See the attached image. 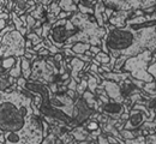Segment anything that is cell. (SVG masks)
<instances>
[{
	"instance_id": "ac0fdd59",
	"label": "cell",
	"mask_w": 156,
	"mask_h": 144,
	"mask_svg": "<svg viewBox=\"0 0 156 144\" xmlns=\"http://www.w3.org/2000/svg\"><path fill=\"white\" fill-rule=\"evenodd\" d=\"M22 59V76L25 78V79H30L31 77V72H33V68H31V61L24 57H20Z\"/></svg>"
},
{
	"instance_id": "7bdbcfd3",
	"label": "cell",
	"mask_w": 156,
	"mask_h": 144,
	"mask_svg": "<svg viewBox=\"0 0 156 144\" xmlns=\"http://www.w3.org/2000/svg\"><path fill=\"white\" fill-rule=\"evenodd\" d=\"M5 9H6V7H4V6H1V5H0V12H1V11H4Z\"/></svg>"
},
{
	"instance_id": "603a6c76",
	"label": "cell",
	"mask_w": 156,
	"mask_h": 144,
	"mask_svg": "<svg viewBox=\"0 0 156 144\" xmlns=\"http://www.w3.org/2000/svg\"><path fill=\"white\" fill-rule=\"evenodd\" d=\"M95 59H96L101 65H107V64L111 62V55L101 51L100 53H98V54L95 55Z\"/></svg>"
},
{
	"instance_id": "4fadbf2b",
	"label": "cell",
	"mask_w": 156,
	"mask_h": 144,
	"mask_svg": "<svg viewBox=\"0 0 156 144\" xmlns=\"http://www.w3.org/2000/svg\"><path fill=\"white\" fill-rule=\"evenodd\" d=\"M70 133L73 136V138L77 141V142H82V141H89L90 142V132L83 126H77V127H73Z\"/></svg>"
},
{
	"instance_id": "ab89813d",
	"label": "cell",
	"mask_w": 156,
	"mask_h": 144,
	"mask_svg": "<svg viewBox=\"0 0 156 144\" xmlns=\"http://www.w3.org/2000/svg\"><path fill=\"white\" fill-rule=\"evenodd\" d=\"M7 22H9V21H5V19H1V18H0V31H1L4 28H6Z\"/></svg>"
},
{
	"instance_id": "5b68a950",
	"label": "cell",
	"mask_w": 156,
	"mask_h": 144,
	"mask_svg": "<svg viewBox=\"0 0 156 144\" xmlns=\"http://www.w3.org/2000/svg\"><path fill=\"white\" fill-rule=\"evenodd\" d=\"M79 31L78 26H76L70 18L67 19H58L53 24L51 33L48 35V39L52 43L58 47L59 49H62V47L70 41L73 36H76Z\"/></svg>"
},
{
	"instance_id": "d4e9b609",
	"label": "cell",
	"mask_w": 156,
	"mask_h": 144,
	"mask_svg": "<svg viewBox=\"0 0 156 144\" xmlns=\"http://www.w3.org/2000/svg\"><path fill=\"white\" fill-rule=\"evenodd\" d=\"M47 11H48V13H52V15L58 17L59 13L61 12V9H60V6H59V4L57 1H53L47 6Z\"/></svg>"
},
{
	"instance_id": "52a82bcc",
	"label": "cell",
	"mask_w": 156,
	"mask_h": 144,
	"mask_svg": "<svg viewBox=\"0 0 156 144\" xmlns=\"http://www.w3.org/2000/svg\"><path fill=\"white\" fill-rule=\"evenodd\" d=\"M149 117H150V112H149L148 107L144 106V104L136 103L131 108L129 119L126 120L122 130L136 131L138 128H142L144 124L147 121H149Z\"/></svg>"
},
{
	"instance_id": "8fae6325",
	"label": "cell",
	"mask_w": 156,
	"mask_h": 144,
	"mask_svg": "<svg viewBox=\"0 0 156 144\" xmlns=\"http://www.w3.org/2000/svg\"><path fill=\"white\" fill-rule=\"evenodd\" d=\"M132 15H133V11H114L108 23L115 28H121L126 24L130 17H132Z\"/></svg>"
},
{
	"instance_id": "74e56055",
	"label": "cell",
	"mask_w": 156,
	"mask_h": 144,
	"mask_svg": "<svg viewBox=\"0 0 156 144\" xmlns=\"http://www.w3.org/2000/svg\"><path fill=\"white\" fill-rule=\"evenodd\" d=\"M89 51H90V52H91V53L94 54V57H95V55H96L98 53H100V52H101L102 49H101V47H100V46H91Z\"/></svg>"
},
{
	"instance_id": "8992f818",
	"label": "cell",
	"mask_w": 156,
	"mask_h": 144,
	"mask_svg": "<svg viewBox=\"0 0 156 144\" xmlns=\"http://www.w3.org/2000/svg\"><path fill=\"white\" fill-rule=\"evenodd\" d=\"M106 9L112 11H136L156 7V0H102Z\"/></svg>"
},
{
	"instance_id": "f6af8a7d",
	"label": "cell",
	"mask_w": 156,
	"mask_h": 144,
	"mask_svg": "<svg viewBox=\"0 0 156 144\" xmlns=\"http://www.w3.org/2000/svg\"><path fill=\"white\" fill-rule=\"evenodd\" d=\"M0 144H5V143H2V142H0Z\"/></svg>"
},
{
	"instance_id": "5bb4252c",
	"label": "cell",
	"mask_w": 156,
	"mask_h": 144,
	"mask_svg": "<svg viewBox=\"0 0 156 144\" xmlns=\"http://www.w3.org/2000/svg\"><path fill=\"white\" fill-rule=\"evenodd\" d=\"M105 11H106V6L103 4L102 0H98L96 1L95 6H94V16L96 18V22L100 26H105V19H103V16H105Z\"/></svg>"
},
{
	"instance_id": "3957f363",
	"label": "cell",
	"mask_w": 156,
	"mask_h": 144,
	"mask_svg": "<svg viewBox=\"0 0 156 144\" xmlns=\"http://www.w3.org/2000/svg\"><path fill=\"white\" fill-rule=\"evenodd\" d=\"M153 59V52L145 51L138 55L130 57L122 66V71L129 72L132 78L138 79L140 82L149 83L154 82V77L148 72V67Z\"/></svg>"
},
{
	"instance_id": "f35d334b",
	"label": "cell",
	"mask_w": 156,
	"mask_h": 144,
	"mask_svg": "<svg viewBox=\"0 0 156 144\" xmlns=\"http://www.w3.org/2000/svg\"><path fill=\"white\" fill-rule=\"evenodd\" d=\"M107 138H108V142L111 144H118L119 142H118V139L119 138H117V137H114V136H112V135H107Z\"/></svg>"
},
{
	"instance_id": "ba28073f",
	"label": "cell",
	"mask_w": 156,
	"mask_h": 144,
	"mask_svg": "<svg viewBox=\"0 0 156 144\" xmlns=\"http://www.w3.org/2000/svg\"><path fill=\"white\" fill-rule=\"evenodd\" d=\"M95 113L93 108L88 106V103L84 101L82 96H78L75 101V107H73V117H72V124L71 127H77L85 123L87 120L90 119V117Z\"/></svg>"
},
{
	"instance_id": "7dc6e473",
	"label": "cell",
	"mask_w": 156,
	"mask_h": 144,
	"mask_svg": "<svg viewBox=\"0 0 156 144\" xmlns=\"http://www.w3.org/2000/svg\"><path fill=\"white\" fill-rule=\"evenodd\" d=\"M109 144H111V143H109Z\"/></svg>"
},
{
	"instance_id": "d590c367",
	"label": "cell",
	"mask_w": 156,
	"mask_h": 144,
	"mask_svg": "<svg viewBox=\"0 0 156 144\" xmlns=\"http://www.w3.org/2000/svg\"><path fill=\"white\" fill-rule=\"evenodd\" d=\"M27 82H28V79H25L23 76H20V78H17V85L18 86H20V88H23L24 89V86H25V84H27Z\"/></svg>"
},
{
	"instance_id": "30bf717a",
	"label": "cell",
	"mask_w": 156,
	"mask_h": 144,
	"mask_svg": "<svg viewBox=\"0 0 156 144\" xmlns=\"http://www.w3.org/2000/svg\"><path fill=\"white\" fill-rule=\"evenodd\" d=\"M103 89L106 90L107 93V96L113 100V101H117V102L124 103L125 100L121 95V88H120V83L113 82V81H108V79H103L102 82L100 83Z\"/></svg>"
},
{
	"instance_id": "7c38bea8",
	"label": "cell",
	"mask_w": 156,
	"mask_h": 144,
	"mask_svg": "<svg viewBox=\"0 0 156 144\" xmlns=\"http://www.w3.org/2000/svg\"><path fill=\"white\" fill-rule=\"evenodd\" d=\"M103 79H108V81H113V82L117 83H122L125 79L130 78L131 75L129 72H125L122 70H113L111 72H105L103 75Z\"/></svg>"
},
{
	"instance_id": "836d02e7",
	"label": "cell",
	"mask_w": 156,
	"mask_h": 144,
	"mask_svg": "<svg viewBox=\"0 0 156 144\" xmlns=\"http://www.w3.org/2000/svg\"><path fill=\"white\" fill-rule=\"evenodd\" d=\"M145 144H156V133L145 137Z\"/></svg>"
},
{
	"instance_id": "9a60e30c",
	"label": "cell",
	"mask_w": 156,
	"mask_h": 144,
	"mask_svg": "<svg viewBox=\"0 0 156 144\" xmlns=\"http://www.w3.org/2000/svg\"><path fill=\"white\" fill-rule=\"evenodd\" d=\"M10 19L13 22V25H15L16 30H18L22 35L27 36V34H28V29H27V26L24 25V23L20 21V16H18V13H17L16 11L10 12Z\"/></svg>"
},
{
	"instance_id": "4316f807",
	"label": "cell",
	"mask_w": 156,
	"mask_h": 144,
	"mask_svg": "<svg viewBox=\"0 0 156 144\" xmlns=\"http://www.w3.org/2000/svg\"><path fill=\"white\" fill-rule=\"evenodd\" d=\"M85 90H88V82H87V79H82V81L77 84V89H76L78 96H82Z\"/></svg>"
},
{
	"instance_id": "b9f144b4",
	"label": "cell",
	"mask_w": 156,
	"mask_h": 144,
	"mask_svg": "<svg viewBox=\"0 0 156 144\" xmlns=\"http://www.w3.org/2000/svg\"><path fill=\"white\" fill-rule=\"evenodd\" d=\"M0 75H6V72H5L4 67H2V58L1 57H0Z\"/></svg>"
},
{
	"instance_id": "f1b7e54d",
	"label": "cell",
	"mask_w": 156,
	"mask_h": 144,
	"mask_svg": "<svg viewBox=\"0 0 156 144\" xmlns=\"http://www.w3.org/2000/svg\"><path fill=\"white\" fill-rule=\"evenodd\" d=\"M129 58L127 57H125V55H121V57H119L117 58V61H115V65H114V70H121L122 68V66H124V64L125 61L127 60Z\"/></svg>"
},
{
	"instance_id": "d6986e66",
	"label": "cell",
	"mask_w": 156,
	"mask_h": 144,
	"mask_svg": "<svg viewBox=\"0 0 156 144\" xmlns=\"http://www.w3.org/2000/svg\"><path fill=\"white\" fill-rule=\"evenodd\" d=\"M91 47L90 43H85V42H76L73 46H72V51L77 54H85L87 51H89Z\"/></svg>"
},
{
	"instance_id": "8d00e7d4",
	"label": "cell",
	"mask_w": 156,
	"mask_h": 144,
	"mask_svg": "<svg viewBox=\"0 0 156 144\" xmlns=\"http://www.w3.org/2000/svg\"><path fill=\"white\" fill-rule=\"evenodd\" d=\"M77 84L78 83L73 79V78H71V81L69 83V85H67V89H70V90H76L77 89Z\"/></svg>"
},
{
	"instance_id": "7402d4cb",
	"label": "cell",
	"mask_w": 156,
	"mask_h": 144,
	"mask_svg": "<svg viewBox=\"0 0 156 144\" xmlns=\"http://www.w3.org/2000/svg\"><path fill=\"white\" fill-rule=\"evenodd\" d=\"M87 82H88V90H90L91 93H94V94H95L96 89H98V85H100L98 79V78H95L93 75H90V73L88 72V79H87Z\"/></svg>"
},
{
	"instance_id": "60d3db41",
	"label": "cell",
	"mask_w": 156,
	"mask_h": 144,
	"mask_svg": "<svg viewBox=\"0 0 156 144\" xmlns=\"http://www.w3.org/2000/svg\"><path fill=\"white\" fill-rule=\"evenodd\" d=\"M25 48H27V49L34 48V44H33V42L30 41V40H27V42H25Z\"/></svg>"
},
{
	"instance_id": "d6a6232c",
	"label": "cell",
	"mask_w": 156,
	"mask_h": 144,
	"mask_svg": "<svg viewBox=\"0 0 156 144\" xmlns=\"http://www.w3.org/2000/svg\"><path fill=\"white\" fill-rule=\"evenodd\" d=\"M37 55H39L40 58H48L52 54H51V52L47 48H42V49H40L39 52H37Z\"/></svg>"
},
{
	"instance_id": "f546056e",
	"label": "cell",
	"mask_w": 156,
	"mask_h": 144,
	"mask_svg": "<svg viewBox=\"0 0 156 144\" xmlns=\"http://www.w3.org/2000/svg\"><path fill=\"white\" fill-rule=\"evenodd\" d=\"M64 57H70V58H75L76 57V53L72 51V48H62L61 49Z\"/></svg>"
},
{
	"instance_id": "4dcf8cb0",
	"label": "cell",
	"mask_w": 156,
	"mask_h": 144,
	"mask_svg": "<svg viewBox=\"0 0 156 144\" xmlns=\"http://www.w3.org/2000/svg\"><path fill=\"white\" fill-rule=\"evenodd\" d=\"M148 72L154 77V79H155V82H156V60L155 61H153L150 65H149V67H148Z\"/></svg>"
},
{
	"instance_id": "ffe728a7",
	"label": "cell",
	"mask_w": 156,
	"mask_h": 144,
	"mask_svg": "<svg viewBox=\"0 0 156 144\" xmlns=\"http://www.w3.org/2000/svg\"><path fill=\"white\" fill-rule=\"evenodd\" d=\"M9 76H11V77H13L16 79L22 76V59L20 58H17L16 65L9 71Z\"/></svg>"
},
{
	"instance_id": "e0dca14e",
	"label": "cell",
	"mask_w": 156,
	"mask_h": 144,
	"mask_svg": "<svg viewBox=\"0 0 156 144\" xmlns=\"http://www.w3.org/2000/svg\"><path fill=\"white\" fill-rule=\"evenodd\" d=\"M96 2L89 1V0H82L78 4V11L84 15H94V6Z\"/></svg>"
},
{
	"instance_id": "7a4b0ae2",
	"label": "cell",
	"mask_w": 156,
	"mask_h": 144,
	"mask_svg": "<svg viewBox=\"0 0 156 144\" xmlns=\"http://www.w3.org/2000/svg\"><path fill=\"white\" fill-rule=\"evenodd\" d=\"M105 29L103 40L111 57L130 58L145 51L156 52V13L131 17L121 28L106 23Z\"/></svg>"
},
{
	"instance_id": "277c9868",
	"label": "cell",
	"mask_w": 156,
	"mask_h": 144,
	"mask_svg": "<svg viewBox=\"0 0 156 144\" xmlns=\"http://www.w3.org/2000/svg\"><path fill=\"white\" fill-rule=\"evenodd\" d=\"M25 42L27 39L18 30H12L2 36L0 42V57H16L20 58L25 54Z\"/></svg>"
},
{
	"instance_id": "ee69618b",
	"label": "cell",
	"mask_w": 156,
	"mask_h": 144,
	"mask_svg": "<svg viewBox=\"0 0 156 144\" xmlns=\"http://www.w3.org/2000/svg\"><path fill=\"white\" fill-rule=\"evenodd\" d=\"M89 1H93V2H96V1H98V0H89Z\"/></svg>"
},
{
	"instance_id": "83f0119b",
	"label": "cell",
	"mask_w": 156,
	"mask_h": 144,
	"mask_svg": "<svg viewBox=\"0 0 156 144\" xmlns=\"http://www.w3.org/2000/svg\"><path fill=\"white\" fill-rule=\"evenodd\" d=\"M120 132V135H121V137L126 141V139H133V138H136V133H135V131H129V130H121V131H119Z\"/></svg>"
},
{
	"instance_id": "484cf974",
	"label": "cell",
	"mask_w": 156,
	"mask_h": 144,
	"mask_svg": "<svg viewBox=\"0 0 156 144\" xmlns=\"http://www.w3.org/2000/svg\"><path fill=\"white\" fill-rule=\"evenodd\" d=\"M25 39H27V40H30V41L33 42V44H34V46H36V44H39V43H41V42L43 41V39H42V37H40L39 35H36L34 31L28 33V34H27V36H25Z\"/></svg>"
},
{
	"instance_id": "bcb514c9",
	"label": "cell",
	"mask_w": 156,
	"mask_h": 144,
	"mask_svg": "<svg viewBox=\"0 0 156 144\" xmlns=\"http://www.w3.org/2000/svg\"><path fill=\"white\" fill-rule=\"evenodd\" d=\"M155 13H156V9H155Z\"/></svg>"
},
{
	"instance_id": "1f68e13d",
	"label": "cell",
	"mask_w": 156,
	"mask_h": 144,
	"mask_svg": "<svg viewBox=\"0 0 156 144\" xmlns=\"http://www.w3.org/2000/svg\"><path fill=\"white\" fill-rule=\"evenodd\" d=\"M96 142H98V144H109L108 138H107V135H106V133H103V132H102V133L98 137Z\"/></svg>"
},
{
	"instance_id": "6da1fadb",
	"label": "cell",
	"mask_w": 156,
	"mask_h": 144,
	"mask_svg": "<svg viewBox=\"0 0 156 144\" xmlns=\"http://www.w3.org/2000/svg\"><path fill=\"white\" fill-rule=\"evenodd\" d=\"M33 95L11 88L0 91V133H20L25 144H41L43 136V119L34 113Z\"/></svg>"
},
{
	"instance_id": "44dd1931",
	"label": "cell",
	"mask_w": 156,
	"mask_h": 144,
	"mask_svg": "<svg viewBox=\"0 0 156 144\" xmlns=\"http://www.w3.org/2000/svg\"><path fill=\"white\" fill-rule=\"evenodd\" d=\"M17 58L16 57H7V58H2V67L5 70L6 73H9V71L16 65Z\"/></svg>"
},
{
	"instance_id": "e575fe53",
	"label": "cell",
	"mask_w": 156,
	"mask_h": 144,
	"mask_svg": "<svg viewBox=\"0 0 156 144\" xmlns=\"http://www.w3.org/2000/svg\"><path fill=\"white\" fill-rule=\"evenodd\" d=\"M72 15H73V13H70V12H65V11H61V12L59 13L58 19H67V18H70Z\"/></svg>"
},
{
	"instance_id": "2e32d148",
	"label": "cell",
	"mask_w": 156,
	"mask_h": 144,
	"mask_svg": "<svg viewBox=\"0 0 156 144\" xmlns=\"http://www.w3.org/2000/svg\"><path fill=\"white\" fill-rule=\"evenodd\" d=\"M58 4L60 6V9H61V11L70 12V13L78 12V5L75 4L73 0H59Z\"/></svg>"
},
{
	"instance_id": "9c48e42d",
	"label": "cell",
	"mask_w": 156,
	"mask_h": 144,
	"mask_svg": "<svg viewBox=\"0 0 156 144\" xmlns=\"http://www.w3.org/2000/svg\"><path fill=\"white\" fill-rule=\"evenodd\" d=\"M98 113H102L107 117H109L111 119H117L119 120L120 117L125 113V112H130V109L125 106V103L117 102L113 100H109L107 103H102L100 106L98 111Z\"/></svg>"
},
{
	"instance_id": "cb8c5ba5",
	"label": "cell",
	"mask_w": 156,
	"mask_h": 144,
	"mask_svg": "<svg viewBox=\"0 0 156 144\" xmlns=\"http://www.w3.org/2000/svg\"><path fill=\"white\" fill-rule=\"evenodd\" d=\"M83 126L89 131V132H93V131H96L100 128V124H98V120H91V119H89V120H87L85 123L83 124Z\"/></svg>"
}]
</instances>
